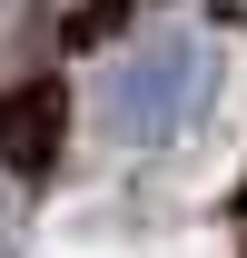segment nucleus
<instances>
[{
    "label": "nucleus",
    "instance_id": "obj_2",
    "mask_svg": "<svg viewBox=\"0 0 247 258\" xmlns=\"http://www.w3.org/2000/svg\"><path fill=\"white\" fill-rule=\"evenodd\" d=\"M20 248V189H10V169H0V258Z\"/></svg>",
    "mask_w": 247,
    "mask_h": 258
},
{
    "label": "nucleus",
    "instance_id": "obj_1",
    "mask_svg": "<svg viewBox=\"0 0 247 258\" xmlns=\"http://www.w3.org/2000/svg\"><path fill=\"white\" fill-rule=\"evenodd\" d=\"M217 80H227V60H217V40L198 20H139V30H119L99 50L79 109H89V139L109 159H168L208 129Z\"/></svg>",
    "mask_w": 247,
    "mask_h": 258
}]
</instances>
